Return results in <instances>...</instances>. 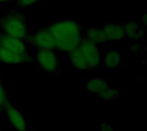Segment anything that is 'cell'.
<instances>
[{
    "instance_id": "obj_7",
    "label": "cell",
    "mask_w": 147,
    "mask_h": 131,
    "mask_svg": "<svg viewBox=\"0 0 147 131\" xmlns=\"http://www.w3.org/2000/svg\"><path fill=\"white\" fill-rule=\"evenodd\" d=\"M25 41L38 50H55V44L48 28H40L35 33H28Z\"/></svg>"
},
{
    "instance_id": "obj_17",
    "label": "cell",
    "mask_w": 147,
    "mask_h": 131,
    "mask_svg": "<svg viewBox=\"0 0 147 131\" xmlns=\"http://www.w3.org/2000/svg\"><path fill=\"white\" fill-rule=\"evenodd\" d=\"M13 1H16V0H0V3H7L13 2Z\"/></svg>"
},
{
    "instance_id": "obj_1",
    "label": "cell",
    "mask_w": 147,
    "mask_h": 131,
    "mask_svg": "<svg viewBox=\"0 0 147 131\" xmlns=\"http://www.w3.org/2000/svg\"><path fill=\"white\" fill-rule=\"evenodd\" d=\"M55 44V50L69 53L84 39L83 26L71 19L60 20L48 27Z\"/></svg>"
},
{
    "instance_id": "obj_9",
    "label": "cell",
    "mask_w": 147,
    "mask_h": 131,
    "mask_svg": "<svg viewBox=\"0 0 147 131\" xmlns=\"http://www.w3.org/2000/svg\"><path fill=\"white\" fill-rule=\"evenodd\" d=\"M122 56L118 50H108L102 55L101 68L106 70H117L121 63Z\"/></svg>"
},
{
    "instance_id": "obj_19",
    "label": "cell",
    "mask_w": 147,
    "mask_h": 131,
    "mask_svg": "<svg viewBox=\"0 0 147 131\" xmlns=\"http://www.w3.org/2000/svg\"><path fill=\"white\" fill-rule=\"evenodd\" d=\"M0 18H1V17H0Z\"/></svg>"
},
{
    "instance_id": "obj_5",
    "label": "cell",
    "mask_w": 147,
    "mask_h": 131,
    "mask_svg": "<svg viewBox=\"0 0 147 131\" xmlns=\"http://www.w3.org/2000/svg\"><path fill=\"white\" fill-rule=\"evenodd\" d=\"M87 92L92 94L104 101H113L119 97V89L109 87V80L106 77L95 76L87 82Z\"/></svg>"
},
{
    "instance_id": "obj_12",
    "label": "cell",
    "mask_w": 147,
    "mask_h": 131,
    "mask_svg": "<svg viewBox=\"0 0 147 131\" xmlns=\"http://www.w3.org/2000/svg\"><path fill=\"white\" fill-rule=\"evenodd\" d=\"M84 38L96 44H105L109 43L105 33L102 30V27H91L88 28L87 30H84Z\"/></svg>"
},
{
    "instance_id": "obj_15",
    "label": "cell",
    "mask_w": 147,
    "mask_h": 131,
    "mask_svg": "<svg viewBox=\"0 0 147 131\" xmlns=\"http://www.w3.org/2000/svg\"><path fill=\"white\" fill-rule=\"evenodd\" d=\"M98 130L99 131H115V127L110 123L103 122L98 125Z\"/></svg>"
},
{
    "instance_id": "obj_2",
    "label": "cell",
    "mask_w": 147,
    "mask_h": 131,
    "mask_svg": "<svg viewBox=\"0 0 147 131\" xmlns=\"http://www.w3.org/2000/svg\"><path fill=\"white\" fill-rule=\"evenodd\" d=\"M102 52L97 45L83 39L80 44L68 53L71 67L77 70H90L101 68Z\"/></svg>"
},
{
    "instance_id": "obj_3",
    "label": "cell",
    "mask_w": 147,
    "mask_h": 131,
    "mask_svg": "<svg viewBox=\"0 0 147 131\" xmlns=\"http://www.w3.org/2000/svg\"><path fill=\"white\" fill-rule=\"evenodd\" d=\"M34 59L27 51L26 41L0 33V63L20 65L33 63Z\"/></svg>"
},
{
    "instance_id": "obj_14",
    "label": "cell",
    "mask_w": 147,
    "mask_h": 131,
    "mask_svg": "<svg viewBox=\"0 0 147 131\" xmlns=\"http://www.w3.org/2000/svg\"><path fill=\"white\" fill-rule=\"evenodd\" d=\"M42 0H16V3L21 9H26L31 7L32 5L40 3Z\"/></svg>"
},
{
    "instance_id": "obj_6",
    "label": "cell",
    "mask_w": 147,
    "mask_h": 131,
    "mask_svg": "<svg viewBox=\"0 0 147 131\" xmlns=\"http://www.w3.org/2000/svg\"><path fill=\"white\" fill-rule=\"evenodd\" d=\"M34 58L36 63L42 70L54 75L59 71V57L56 50H38Z\"/></svg>"
},
{
    "instance_id": "obj_13",
    "label": "cell",
    "mask_w": 147,
    "mask_h": 131,
    "mask_svg": "<svg viewBox=\"0 0 147 131\" xmlns=\"http://www.w3.org/2000/svg\"><path fill=\"white\" fill-rule=\"evenodd\" d=\"M9 100V99L8 97V93L3 84V80L0 76V112H1V109Z\"/></svg>"
},
{
    "instance_id": "obj_20",
    "label": "cell",
    "mask_w": 147,
    "mask_h": 131,
    "mask_svg": "<svg viewBox=\"0 0 147 131\" xmlns=\"http://www.w3.org/2000/svg\"><path fill=\"white\" fill-rule=\"evenodd\" d=\"M0 131H1V130H0Z\"/></svg>"
},
{
    "instance_id": "obj_10",
    "label": "cell",
    "mask_w": 147,
    "mask_h": 131,
    "mask_svg": "<svg viewBox=\"0 0 147 131\" xmlns=\"http://www.w3.org/2000/svg\"><path fill=\"white\" fill-rule=\"evenodd\" d=\"M125 32V36L132 40H139L142 39L146 34V27H144L140 21L132 20L127 22L122 23Z\"/></svg>"
},
{
    "instance_id": "obj_16",
    "label": "cell",
    "mask_w": 147,
    "mask_h": 131,
    "mask_svg": "<svg viewBox=\"0 0 147 131\" xmlns=\"http://www.w3.org/2000/svg\"><path fill=\"white\" fill-rule=\"evenodd\" d=\"M140 23L146 27V13H144L142 15V17H141V20H140Z\"/></svg>"
},
{
    "instance_id": "obj_8",
    "label": "cell",
    "mask_w": 147,
    "mask_h": 131,
    "mask_svg": "<svg viewBox=\"0 0 147 131\" xmlns=\"http://www.w3.org/2000/svg\"><path fill=\"white\" fill-rule=\"evenodd\" d=\"M1 112L16 131H26L28 129L25 117L9 100L1 109Z\"/></svg>"
},
{
    "instance_id": "obj_4",
    "label": "cell",
    "mask_w": 147,
    "mask_h": 131,
    "mask_svg": "<svg viewBox=\"0 0 147 131\" xmlns=\"http://www.w3.org/2000/svg\"><path fill=\"white\" fill-rule=\"evenodd\" d=\"M0 29L9 36L24 40L29 33L25 15L21 12H11L1 17Z\"/></svg>"
},
{
    "instance_id": "obj_18",
    "label": "cell",
    "mask_w": 147,
    "mask_h": 131,
    "mask_svg": "<svg viewBox=\"0 0 147 131\" xmlns=\"http://www.w3.org/2000/svg\"><path fill=\"white\" fill-rule=\"evenodd\" d=\"M26 131H35L34 130H32V129H27Z\"/></svg>"
},
{
    "instance_id": "obj_11",
    "label": "cell",
    "mask_w": 147,
    "mask_h": 131,
    "mask_svg": "<svg viewBox=\"0 0 147 131\" xmlns=\"http://www.w3.org/2000/svg\"><path fill=\"white\" fill-rule=\"evenodd\" d=\"M108 41H121L126 38L122 24L108 23L102 27Z\"/></svg>"
}]
</instances>
